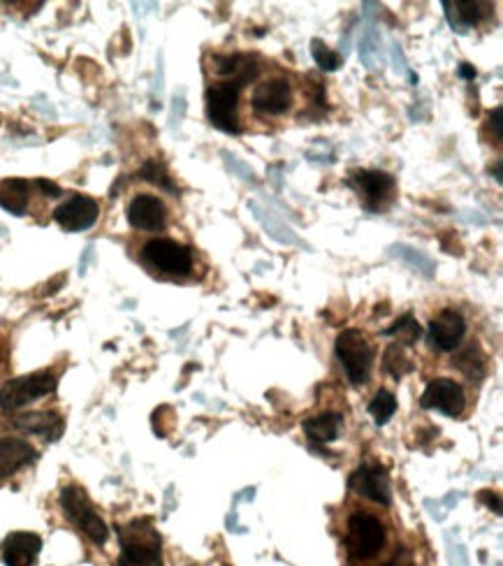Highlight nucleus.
<instances>
[{"label": "nucleus", "instance_id": "12", "mask_svg": "<svg viewBox=\"0 0 503 566\" xmlns=\"http://www.w3.org/2000/svg\"><path fill=\"white\" fill-rule=\"evenodd\" d=\"M466 335L464 316L455 309H443L429 323V342L438 351H455Z\"/></svg>", "mask_w": 503, "mask_h": 566}, {"label": "nucleus", "instance_id": "28", "mask_svg": "<svg viewBox=\"0 0 503 566\" xmlns=\"http://www.w3.org/2000/svg\"><path fill=\"white\" fill-rule=\"evenodd\" d=\"M390 253L392 256H397V258L406 260V263H411V267L420 269V272H422L425 276H431V269H434V265H431V260L427 258V256L418 253L415 248L403 247V244H395V247L390 248Z\"/></svg>", "mask_w": 503, "mask_h": 566}, {"label": "nucleus", "instance_id": "7", "mask_svg": "<svg viewBox=\"0 0 503 566\" xmlns=\"http://www.w3.org/2000/svg\"><path fill=\"white\" fill-rule=\"evenodd\" d=\"M142 258L146 265L162 274H188L193 267V253L188 247L174 239H152L142 248Z\"/></svg>", "mask_w": 503, "mask_h": 566}, {"label": "nucleus", "instance_id": "20", "mask_svg": "<svg viewBox=\"0 0 503 566\" xmlns=\"http://www.w3.org/2000/svg\"><path fill=\"white\" fill-rule=\"evenodd\" d=\"M343 427L342 414H318L304 421V434L314 443H330L339 437Z\"/></svg>", "mask_w": 503, "mask_h": 566}, {"label": "nucleus", "instance_id": "21", "mask_svg": "<svg viewBox=\"0 0 503 566\" xmlns=\"http://www.w3.org/2000/svg\"><path fill=\"white\" fill-rule=\"evenodd\" d=\"M29 181L19 179V177L0 181V207L7 209L14 216L26 213V207H29Z\"/></svg>", "mask_w": 503, "mask_h": 566}, {"label": "nucleus", "instance_id": "29", "mask_svg": "<svg viewBox=\"0 0 503 566\" xmlns=\"http://www.w3.org/2000/svg\"><path fill=\"white\" fill-rule=\"evenodd\" d=\"M35 186H38L39 191L45 193L47 197H58L63 193L61 186L54 184V181H49V179H38V181H35Z\"/></svg>", "mask_w": 503, "mask_h": 566}, {"label": "nucleus", "instance_id": "3", "mask_svg": "<svg viewBox=\"0 0 503 566\" xmlns=\"http://www.w3.org/2000/svg\"><path fill=\"white\" fill-rule=\"evenodd\" d=\"M244 86L239 82H223V84L209 86L204 93V107H207L209 124L228 135H237L241 130L237 107H239V93Z\"/></svg>", "mask_w": 503, "mask_h": 566}, {"label": "nucleus", "instance_id": "6", "mask_svg": "<svg viewBox=\"0 0 503 566\" xmlns=\"http://www.w3.org/2000/svg\"><path fill=\"white\" fill-rule=\"evenodd\" d=\"M383 541H386V529L378 518L369 513L351 516L346 529V548L352 560H371L383 548Z\"/></svg>", "mask_w": 503, "mask_h": 566}, {"label": "nucleus", "instance_id": "25", "mask_svg": "<svg viewBox=\"0 0 503 566\" xmlns=\"http://www.w3.org/2000/svg\"><path fill=\"white\" fill-rule=\"evenodd\" d=\"M395 411H397V399H395V395L387 393V390H378L369 404V414L374 415L376 425H386L392 415H395Z\"/></svg>", "mask_w": 503, "mask_h": 566}, {"label": "nucleus", "instance_id": "14", "mask_svg": "<svg viewBox=\"0 0 503 566\" xmlns=\"http://www.w3.org/2000/svg\"><path fill=\"white\" fill-rule=\"evenodd\" d=\"M128 221L137 231H162L168 223V209L156 196H137L128 205Z\"/></svg>", "mask_w": 503, "mask_h": 566}, {"label": "nucleus", "instance_id": "18", "mask_svg": "<svg viewBox=\"0 0 503 566\" xmlns=\"http://www.w3.org/2000/svg\"><path fill=\"white\" fill-rule=\"evenodd\" d=\"M482 7H485L482 3H473V0H443L447 23L457 33H466V30L481 23Z\"/></svg>", "mask_w": 503, "mask_h": 566}, {"label": "nucleus", "instance_id": "32", "mask_svg": "<svg viewBox=\"0 0 503 566\" xmlns=\"http://www.w3.org/2000/svg\"><path fill=\"white\" fill-rule=\"evenodd\" d=\"M482 500H485L490 506L494 504V513H501V497H499V494L482 492Z\"/></svg>", "mask_w": 503, "mask_h": 566}, {"label": "nucleus", "instance_id": "9", "mask_svg": "<svg viewBox=\"0 0 503 566\" xmlns=\"http://www.w3.org/2000/svg\"><path fill=\"white\" fill-rule=\"evenodd\" d=\"M348 485H351V490H355L358 494L367 497V500L376 501V504L390 506V478H387L386 469H380V466L362 465L360 469L352 471L351 478H348Z\"/></svg>", "mask_w": 503, "mask_h": 566}, {"label": "nucleus", "instance_id": "16", "mask_svg": "<svg viewBox=\"0 0 503 566\" xmlns=\"http://www.w3.org/2000/svg\"><path fill=\"white\" fill-rule=\"evenodd\" d=\"M38 453L23 439H0V478L12 476L22 466L35 462Z\"/></svg>", "mask_w": 503, "mask_h": 566}, {"label": "nucleus", "instance_id": "5", "mask_svg": "<svg viewBox=\"0 0 503 566\" xmlns=\"http://www.w3.org/2000/svg\"><path fill=\"white\" fill-rule=\"evenodd\" d=\"M61 506L65 510V516L77 525L86 536L93 541V544L102 545L107 541V525L102 522V518L95 513L93 504H91L89 494L84 492L77 485H70L61 492Z\"/></svg>", "mask_w": 503, "mask_h": 566}, {"label": "nucleus", "instance_id": "27", "mask_svg": "<svg viewBox=\"0 0 503 566\" xmlns=\"http://www.w3.org/2000/svg\"><path fill=\"white\" fill-rule=\"evenodd\" d=\"M311 54H314V61L323 67L325 73H334V70H339V67L343 65L342 54L330 49L323 39H314V42H311Z\"/></svg>", "mask_w": 503, "mask_h": 566}, {"label": "nucleus", "instance_id": "8", "mask_svg": "<svg viewBox=\"0 0 503 566\" xmlns=\"http://www.w3.org/2000/svg\"><path fill=\"white\" fill-rule=\"evenodd\" d=\"M100 207L98 202L89 196H73L63 202L61 207L54 212V221L67 232H82L89 231L91 225L98 221Z\"/></svg>", "mask_w": 503, "mask_h": 566}, {"label": "nucleus", "instance_id": "23", "mask_svg": "<svg viewBox=\"0 0 503 566\" xmlns=\"http://www.w3.org/2000/svg\"><path fill=\"white\" fill-rule=\"evenodd\" d=\"M386 335L397 336L399 346H413V344L420 339V335H422V327L418 326V320H415L413 316L406 314V316H402L395 326L387 327Z\"/></svg>", "mask_w": 503, "mask_h": 566}, {"label": "nucleus", "instance_id": "17", "mask_svg": "<svg viewBox=\"0 0 503 566\" xmlns=\"http://www.w3.org/2000/svg\"><path fill=\"white\" fill-rule=\"evenodd\" d=\"M212 70L225 82H239L241 86L248 84L257 74V63L251 57L235 54V57H212Z\"/></svg>", "mask_w": 503, "mask_h": 566}, {"label": "nucleus", "instance_id": "11", "mask_svg": "<svg viewBox=\"0 0 503 566\" xmlns=\"http://www.w3.org/2000/svg\"><path fill=\"white\" fill-rule=\"evenodd\" d=\"M351 184L358 188L369 209H378L383 200H387L395 191V177L380 170H352Z\"/></svg>", "mask_w": 503, "mask_h": 566}, {"label": "nucleus", "instance_id": "26", "mask_svg": "<svg viewBox=\"0 0 503 566\" xmlns=\"http://www.w3.org/2000/svg\"><path fill=\"white\" fill-rule=\"evenodd\" d=\"M386 362H383V365H386V371L390 376H395V379H403V376L409 374L411 370H413V365H411V360L406 358V355H403V348L399 346V344H392V346H387V351H386Z\"/></svg>", "mask_w": 503, "mask_h": 566}, {"label": "nucleus", "instance_id": "30", "mask_svg": "<svg viewBox=\"0 0 503 566\" xmlns=\"http://www.w3.org/2000/svg\"><path fill=\"white\" fill-rule=\"evenodd\" d=\"M490 128H494V140L501 142V107H494L490 114Z\"/></svg>", "mask_w": 503, "mask_h": 566}, {"label": "nucleus", "instance_id": "24", "mask_svg": "<svg viewBox=\"0 0 503 566\" xmlns=\"http://www.w3.org/2000/svg\"><path fill=\"white\" fill-rule=\"evenodd\" d=\"M453 365L464 371L471 381H478V379L485 376V358H482L478 348H466L464 353L457 355V360H455Z\"/></svg>", "mask_w": 503, "mask_h": 566}, {"label": "nucleus", "instance_id": "33", "mask_svg": "<svg viewBox=\"0 0 503 566\" xmlns=\"http://www.w3.org/2000/svg\"><path fill=\"white\" fill-rule=\"evenodd\" d=\"M494 179L501 184V161H497V165H494Z\"/></svg>", "mask_w": 503, "mask_h": 566}, {"label": "nucleus", "instance_id": "15", "mask_svg": "<svg viewBox=\"0 0 503 566\" xmlns=\"http://www.w3.org/2000/svg\"><path fill=\"white\" fill-rule=\"evenodd\" d=\"M42 550V538L30 532L12 534L3 545V560L7 566H30Z\"/></svg>", "mask_w": 503, "mask_h": 566}, {"label": "nucleus", "instance_id": "4", "mask_svg": "<svg viewBox=\"0 0 503 566\" xmlns=\"http://www.w3.org/2000/svg\"><path fill=\"white\" fill-rule=\"evenodd\" d=\"M58 381L51 371H35V374L12 379L0 387V409L17 411L35 399L45 397L56 390Z\"/></svg>", "mask_w": 503, "mask_h": 566}, {"label": "nucleus", "instance_id": "31", "mask_svg": "<svg viewBox=\"0 0 503 566\" xmlns=\"http://www.w3.org/2000/svg\"><path fill=\"white\" fill-rule=\"evenodd\" d=\"M457 73L462 79H475V67L471 63H459Z\"/></svg>", "mask_w": 503, "mask_h": 566}, {"label": "nucleus", "instance_id": "2", "mask_svg": "<svg viewBox=\"0 0 503 566\" xmlns=\"http://www.w3.org/2000/svg\"><path fill=\"white\" fill-rule=\"evenodd\" d=\"M336 358L342 360L343 371L352 386H362L369 381L374 348L360 330H343L336 336Z\"/></svg>", "mask_w": 503, "mask_h": 566}, {"label": "nucleus", "instance_id": "13", "mask_svg": "<svg viewBox=\"0 0 503 566\" xmlns=\"http://www.w3.org/2000/svg\"><path fill=\"white\" fill-rule=\"evenodd\" d=\"M292 102L291 84L285 79H267L263 84H257L253 89L251 105L256 107L260 114L267 117H276V114L288 112V107Z\"/></svg>", "mask_w": 503, "mask_h": 566}, {"label": "nucleus", "instance_id": "1", "mask_svg": "<svg viewBox=\"0 0 503 566\" xmlns=\"http://www.w3.org/2000/svg\"><path fill=\"white\" fill-rule=\"evenodd\" d=\"M121 557L118 566H162L160 534L149 520H133L118 529Z\"/></svg>", "mask_w": 503, "mask_h": 566}, {"label": "nucleus", "instance_id": "19", "mask_svg": "<svg viewBox=\"0 0 503 566\" xmlns=\"http://www.w3.org/2000/svg\"><path fill=\"white\" fill-rule=\"evenodd\" d=\"M14 425L22 427V430H26V432L30 434H42V437L49 439V441H56V439H61L65 422H63L61 415L54 414V411H42V414L19 415V418H14Z\"/></svg>", "mask_w": 503, "mask_h": 566}, {"label": "nucleus", "instance_id": "10", "mask_svg": "<svg viewBox=\"0 0 503 566\" xmlns=\"http://www.w3.org/2000/svg\"><path fill=\"white\" fill-rule=\"evenodd\" d=\"M464 390L450 379H434L422 393V406L425 409H437L450 415V418H457L464 411Z\"/></svg>", "mask_w": 503, "mask_h": 566}, {"label": "nucleus", "instance_id": "22", "mask_svg": "<svg viewBox=\"0 0 503 566\" xmlns=\"http://www.w3.org/2000/svg\"><path fill=\"white\" fill-rule=\"evenodd\" d=\"M140 177H142V179H144V181H149V184L160 186L162 191L179 193V188H177V186H174L172 177H169L168 165L160 163V161H156V158H152V161H146V163L142 165Z\"/></svg>", "mask_w": 503, "mask_h": 566}]
</instances>
